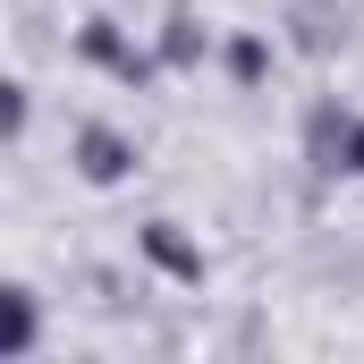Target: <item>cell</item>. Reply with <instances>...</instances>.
<instances>
[{"instance_id": "cell-2", "label": "cell", "mask_w": 364, "mask_h": 364, "mask_svg": "<svg viewBox=\"0 0 364 364\" xmlns=\"http://www.w3.org/2000/svg\"><path fill=\"white\" fill-rule=\"evenodd\" d=\"M144 246H153V255H161L170 272H186V279H203V255H186V246H178V237H170V229H153Z\"/></svg>"}, {"instance_id": "cell-3", "label": "cell", "mask_w": 364, "mask_h": 364, "mask_svg": "<svg viewBox=\"0 0 364 364\" xmlns=\"http://www.w3.org/2000/svg\"><path fill=\"white\" fill-rule=\"evenodd\" d=\"M339 170H364V119H348V161Z\"/></svg>"}, {"instance_id": "cell-1", "label": "cell", "mask_w": 364, "mask_h": 364, "mask_svg": "<svg viewBox=\"0 0 364 364\" xmlns=\"http://www.w3.org/2000/svg\"><path fill=\"white\" fill-rule=\"evenodd\" d=\"M77 170H85L93 186H119L127 170H136V153H127V136H110V127H85V136H77Z\"/></svg>"}]
</instances>
